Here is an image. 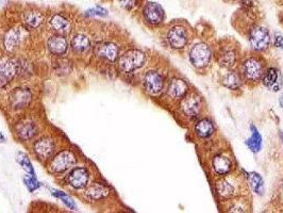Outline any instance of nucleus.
<instances>
[{"instance_id":"11","label":"nucleus","mask_w":283,"mask_h":213,"mask_svg":"<svg viewBox=\"0 0 283 213\" xmlns=\"http://www.w3.org/2000/svg\"><path fill=\"white\" fill-rule=\"evenodd\" d=\"M89 174L86 168L77 167L73 169L67 176V182L74 189H83L87 184Z\"/></svg>"},{"instance_id":"16","label":"nucleus","mask_w":283,"mask_h":213,"mask_svg":"<svg viewBox=\"0 0 283 213\" xmlns=\"http://www.w3.org/2000/svg\"><path fill=\"white\" fill-rule=\"evenodd\" d=\"M68 47V43L66 38L62 35H55L50 37L48 41V48L51 53H54L56 56H62L66 52Z\"/></svg>"},{"instance_id":"4","label":"nucleus","mask_w":283,"mask_h":213,"mask_svg":"<svg viewBox=\"0 0 283 213\" xmlns=\"http://www.w3.org/2000/svg\"><path fill=\"white\" fill-rule=\"evenodd\" d=\"M19 70V64L9 58L0 59V87H5L13 80Z\"/></svg>"},{"instance_id":"14","label":"nucleus","mask_w":283,"mask_h":213,"mask_svg":"<svg viewBox=\"0 0 283 213\" xmlns=\"http://www.w3.org/2000/svg\"><path fill=\"white\" fill-rule=\"evenodd\" d=\"M187 93L188 86L182 79H173L167 89V95L173 99H183Z\"/></svg>"},{"instance_id":"28","label":"nucleus","mask_w":283,"mask_h":213,"mask_svg":"<svg viewBox=\"0 0 283 213\" xmlns=\"http://www.w3.org/2000/svg\"><path fill=\"white\" fill-rule=\"evenodd\" d=\"M223 84L231 90H235L239 89L241 86V78L240 76L234 73V72H230L226 74L223 78Z\"/></svg>"},{"instance_id":"10","label":"nucleus","mask_w":283,"mask_h":213,"mask_svg":"<svg viewBox=\"0 0 283 213\" xmlns=\"http://www.w3.org/2000/svg\"><path fill=\"white\" fill-rule=\"evenodd\" d=\"M164 86V79L158 72H148L144 77V87L146 91L152 95H157L162 91Z\"/></svg>"},{"instance_id":"6","label":"nucleus","mask_w":283,"mask_h":213,"mask_svg":"<svg viewBox=\"0 0 283 213\" xmlns=\"http://www.w3.org/2000/svg\"><path fill=\"white\" fill-rule=\"evenodd\" d=\"M76 163L75 156L68 152H62L56 156L50 164V168L54 173H63L70 168Z\"/></svg>"},{"instance_id":"1","label":"nucleus","mask_w":283,"mask_h":213,"mask_svg":"<svg viewBox=\"0 0 283 213\" xmlns=\"http://www.w3.org/2000/svg\"><path fill=\"white\" fill-rule=\"evenodd\" d=\"M146 57L143 52L137 49L128 50L121 57L119 66L124 73H131L144 65Z\"/></svg>"},{"instance_id":"19","label":"nucleus","mask_w":283,"mask_h":213,"mask_svg":"<svg viewBox=\"0 0 283 213\" xmlns=\"http://www.w3.org/2000/svg\"><path fill=\"white\" fill-rule=\"evenodd\" d=\"M213 167L218 175H226L232 168V162L227 157L216 156L213 160Z\"/></svg>"},{"instance_id":"29","label":"nucleus","mask_w":283,"mask_h":213,"mask_svg":"<svg viewBox=\"0 0 283 213\" xmlns=\"http://www.w3.org/2000/svg\"><path fill=\"white\" fill-rule=\"evenodd\" d=\"M248 178L253 191L258 194H262L264 190V183L262 177L259 174H256V173H250Z\"/></svg>"},{"instance_id":"30","label":"nucleus","mask_w":283,"mask_h":213,"mask_svg":"<svg viewBox=\"0 0 283 213\" xmlns=\"http://www.w3.org/2000/svg\"><path fill=\"white\" fill-rule=\"evenodd\" d=\"M55 71L58 75H67L72 71L70 62L66 59H59L55 62Z\"/></svg>"},{"instance_id":"39","label":"nucleus","mask_w":283,"mask_h":213,"mask_svg":"<svg viewBox=\"0 0 283 213\" xmlns=\"http://www.w3.org/2000/svg\"><path fill=\"white\" fill-rule=\"evenodd\" d=\"M0 141H2V142L5 141V138H4V136L2 135V133H0Z\"/></svg>"},{"instance_id":"17","label":"nucleus","mask_w":283,"mask_h":213,"mask_svg":"<svg viewBox=\"0 0 283 213\" xmlns=\"http://www.w3.org/2000/svg\"><path fill=\"white\" fill-rule=\"evenodd\" d=\"M22 37H23L22 29H20V28L11 29L5 36V46H6V48L10 51L14 50L21 43Z\"/></svg>"},{"instance_id":"36","label":"nucleus","mask_w":283,"mask_h":213,"mask_svg":"<svg viewBox=\"0 0 283 213\" xmlns=\"http://www.w3.org/2000/svg\"><path fill=\"white\" fill-rule=\"evenodd\" d=\"M120 5L126 10H132L137 6L138 0H119Z\"/></svg>"},{"instance_id":"37","label":"nucleus","mask_w":283,"mask_h":213,"mask_svg":"<svg viewBox=\"0 0 283 213\" xmlns=\"http://www.w3.org/2000/svg\"><path fill=\"white\" fill-rule=\"evenodd\" d=\"M275 46L278 48H283V36L280 34L275 35Z\"/></svg>"},{"instance_id":"31","label":"nucleus","mask_w":283,"mask_h":213,"mask_svg":"<svg viewBox=\"0 0 283 213\" xmlns=\"http://www.w3.org/2000/svg\"><path fill=\"white\" fill-rule=\"evenodd\" d=\"M217 191H218V194L223 197H230L233 194L234 189L228 181H221L217 185Z\"/></svg>"},{"instance_id":"15","label":"nucleus","mask_w":283,"mask_h":213,"mask_svg":"<svg viewBox=\"0 0 283 213\" xmlns=\"http://www.w3.org/2000/svg\"><path fill=\"white\" fill-rule=\"evenodd\" d=\"M55 143L53 140L44 138L38 140L35 145H34V151L36 153V155L42 158V159H47L49 158L53 153L55 152Z\"/></svg>"},{"instance_id":"21","label":"nucleus","mask_w":283,"mask_h":213,"mask_svg":"<svg viewBox=\"0 0 283 213\" xmlns=\"http://www.w3.org/2000/svg\"><path fill=\"white\" fill-rule=\"evenodd\" d=\"M237 61V52L232 48H223L220 52V56H218V62L221 65L225 66V68H231L233 66Z\"/></svg>"},{"instance_id":"12","label":"nucleus","mask_w":283,"mask_h":213,"mask_svg":"<svg viewBox=\"0 0 283 213\" xmlns=\"http://www.w3.org/2000/svg\"><path fill=\"white\" fill-rule=\"evenodd\" d=\"M119 47L109 42H102L95 46V53L96 56L108 60L110 62H114L119 57Z\"/></svg>"},{"instance_id":"23","label":"nucleus","mask_w":283,"mask_h":213,"mask_svg":"<svg viewBox=\"0 0 283 213\" xmlns=\"http://www.w3.org/2000/svg\"><path fill=\"white\" fill-rule=\"evenodd\" d=\"M72 47L76 52H86L91 47V42L87 36L83 34H77L72 39Z\"/></svg>"},{"instance_id":"26","label":"nucleus","mask_w":283,"mask_h":213,"mask_svg":"<svg viewBox=\"0 0 283 213\" xmlns=\"http://www.w3.org/2000/svg\"><path fill=\"white\" fill-rule=\"evenodd\" d=\"M195 131L200 138H208L214 132V125L209 119H201L197 123Z\"/></svg>"},{"instance_id":"8","label":"nucleus","mask_w":283,"mask_h":213,"mask_svg":"<svg viewBox=\"0 0 283 213\" xmlns=\"http://www.w3.org/2000/svg\"><path fill=\"white\" fill-rule=\"evenodd\" d=\"M167 41L175 49H181L187 44V32L181 26H175L167 34Z\"/></svg>"},{"instance_id":"2","label":"nucleus","mask_w":283,"mask_h":213,"mask_svg":"<svg viewBox=\"0 0 283 213\" xmlns=\"http://www.w3.org/2000/svg\"><path fill=\"white\" fill-rule=\"evenodd\" d=\"M190 59L196 68L202 69L207 66L211 60V50L207 44L199 43L192 48Z\"/></svg>"},{"instance_id":"33","label":"nucleus","mask_w":283,"mask_h":213,"mask_svg":"<svg viewBox=\"0 0 283 213\" xmlns=\"http://www.w3.org/2000/svg\"><path fill=\"white\" fill-rule=\"evenodd\" d=\"M85 15L86 16H89V17H92V16H99V17H105L108 15V11L105 9V8H102L100 6H97L95 8H92V9H89L85 12Z\"/></svg>"},{"instance_id":"24","label":"nucleus","mask_w":283,"mask_h":213,"mask_svg":"<svg viewBox=\"0 0 283 213\" xmlns=\"http://www.w3.org/2000/svg\"><path fill=\"white\" fill-rule=\"evenodd\" d=\"M43 14L37 11H28L23 14V23L30 28H37L43 23Z\"/></svg>"},{"instance_id":"38","label":"nucleus","mask_w":283,"mask_h":213,"mask_svg":"<svg viewBox=\"0 0 283 213\" xmlns=\"http://www.w3.org/2000/svg\"><path fill=\"white\" fill-rule=\"evenodd\" d=\"M280 104H281V106L283 108V94L280 96Z\"/></svg>"},{"instance_id":"25","label":"nucleus","mask_w":283,"mask_h":213,"mask_svg":"<svg viewBox=\"0 0 283 213\" xmlns=\"http://www.w3.org/2000/svg\"><path fill=\"white\" fill-rule=\"evenodd\" d=\"M246 145L248 146V148L252 153L260 152V150L262 147V138H261V135L259 133L258 129H256L254 126H251V136L246 141Z\"/></svg>"},{"instance_id":"27","label":"nucleus","mask_w":283,"mask_h":213,"mask_svg":"<svg viewBox=\"0 0 283 213\" xmlns=\"http://www.w3.org/2000/svg\"><path fill=\"white\" fill-rule=\"evenodd\" d=\"M108 194H109V189L106 188L105 185H101V184H95L86 191V196L89 199H94V201L104 198Z\"/></svg>"},{"instance_id":"32","label":"nucleus","mask_w":283,"mask_h":213,"mask_svg":"<svg viewBox=\"0 0 283 213\" xmlns=\"http://www.w3.org/2000/svg\"><path fill=\"white\" fill-rule=\"evenodd\" d=\"M17 161L19 162V164H20L26 171H27V172L29 173V175L34 176V169H33V167H32L31 162L29 161V159L27 158V156L23 155V154H18Z\"/></svg>"},{"instance_id":"20","label":"nucleus","mask_w":283,"mask_h":213,"mask_svg":"<svg viewBox=\"0 0 283 213\" xmlns=\"http://www.w3.org/2000/svg\"><path fill=\"white\" fill-rule=\"evenodd\" d=\"M50 26L51 28L59 34L66 33L70 30V23L65 17H63L59 14L53 16V18L50 20Z\"/></svg>"},{"instance_id":"35","label":"nucleus","mask_w":283,"mask_h":213,"mask_svg":"<svg viewBox=\"0 0 283 213\" xmlns=\"http://www.w3.org/2000/svg\"><path fill=\"white\" fill-rule=\"evenodd\" d=\"M25 183H26V185L28 186V189L30 191H34V190H36L38 188V186H40V183L37 182L35 177L32 176V175H29L27 178L25 179Z\"/></svg>"},{"instance_id":"22","label":"nucleus","mask_w":283,"mask_h":213,"mask_svg":"<svg viewBox=\"0 0 283 213\" xmlns=\"http://www.w3.org/2000/svg\"><path fill=\"white\" fill-rule=\"evenodd\" d=\"M37 133L36 126L32 122H23L17 127V135L22 140H30Z\"/></svg>"},{"instance_id":"40","label":"nucleus","mask_w":283,"mask_h":213,"mask_svg":"<svg viewBox=\"0 0 283 213\" xmlns=\"http://www.w3.org/2000/svg\"><path fill=\"white\" fill-rule=\"evenodd\" d=\"M282 138H283V137H282Z\"/></svg>"},{"instance_id":"9","label":"nucleus","mask_w":283,"mask_h":213,"mask_svg":"<svg viewBox=\"0 0 283 213\" xmlns=\"http://www.w3.org/2000/svg\"><path fill=\"white\" fill-rule=\"evenodd\" d=\"M144 18L151 25H159L165 18V13L162 7L156 3H148L143 10Z\"/></svg>"},{"instance_id":"34","label":"nucleus","mask_w":283,"mask_h":213,"mask_svg":"<svg viewBox=\"0 0 283 213\" xmlns=\"http://www.w3.org/2000/svg\"><path fill=\"white\" fill-rule=\"evenodd\" d=\"M54 195L57 196L58 198H60L61 201H62L64 204H65L69 209H72V210L76 209L75 203L73 202V199H72L67 194H65V193L62 192V191H54Z\"/></svg>"},{"instance_id":"3","label":"nucleus","mask_w":283,"mask_h":213,"mask_svg":"<svg viewBox=\"0 0 283 213\" xmlns=\"http://www.w3.org/2000/svg\"><path fill=\"white\" fill-rule=\"evenodd\" d=\"M249 41L253 49L262 51L269 46V43H271V35H269V32L266 28L258 26L250 31Z\"/></svg>"},{"instance_id":"18","label":"nucleus","mask_w":283,"mask_h":213,"mask_svg":"<svg viewBox=\"0 0 283 213\" xmlns=\"http://www.w3.org/2000/svg\"><path fill=\"white\" fill-rule=\"evenodd\" d=\"M263 83L265 87H267L268 89H271L273 91H278L280 89L281 86V75L280 73L272 68L268 69L265 74L263 75Z\"/></svg>"},{"instance_id":"7","label":"nucleus","mask_w":283,"mask_h":213,"mask_svg":"<svg viewBox=\"0 0 283 213\" xmlns=\"http://www.w3.org/2000/svg\"><path fill=\"white\" fill-rule=\"evenodd\" d=\"M243 72L248 81H259L263 77V66L258 59L250 58L244 63Z\"/></svg>"},{"instance_id":"13","label":"nucleus","mask_w":283,"mask_h":213,"mask_svg":"<svg viewBox=\"0 0 283 213\" xmlns=\"http://www.w3.org/2000/svg\"><path fill=\"white\" fill-rule=\"evenodd\" d=\"M200 98L197 95H186L183 98L182 104H181V110L184 115L195 118L200 111Z\"/></svg>"},{"instance_id":"5","label":"nucleus","mask_w":283,"mask_h":213,"mask_svg":"<svg viewBox=\"0 0 283 213\" xmlns=\"http://www.w3.org/2000/svg\"><path fill=\"white\" fill-rule=\"evenodd\" d=\"M32 99L31 92L27 89H15L9 95L10 105L14 110H21L28 106Z\"/></svg>"}]
</instances>
